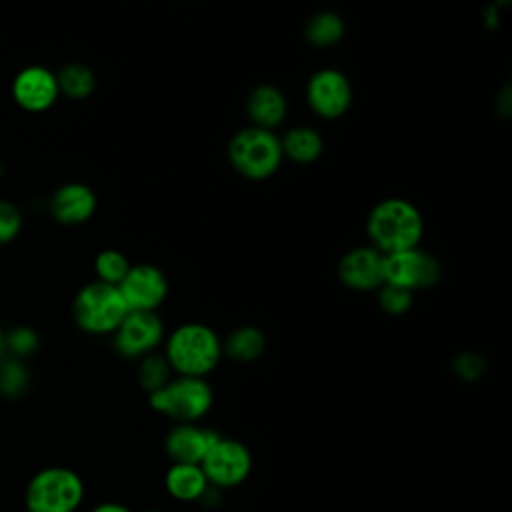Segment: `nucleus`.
Here are the masks:
<instances>
[{"label": "nucleus", "mask_w": 512, "mask_h": 512, "mask_svg": "<svg viewBox=\"0 0 512 512\" xmlns=\"http://www.w3.org/2000/svg\"><path fill=\"white\" fill-rule=\"evenodd\" d=\"M366 232L380 254L418 248L424 234L420 210L406 198H384L370 210Z\"/></svg>", "instance_id": "1"}, {"label": "nucleus", "mask_w": 512, "mask_h": 512, "mask_svg": "<svg viewBox=\"0 0 512 512\" xmlns=\"http://www.w3.org/2000/svg\"><path fill=\"white\" fill-rule=\"evenodd\" d=\"M164 358L178 376L206 378L222 358V340L202 322H184L164 340Z\"/></svg>", "instance_id": "2"}, {"label": "nucleus", "mask_w": 512, "mask_h": 512, "mask_svg": "<svg viewBox=\"0 0 512 512\" xmlns=\"http://www.w3.org/2000/svg\"><path fill=\"white\" fill-rule=\"evenodd\" d=\"M84 480L66 466L38 470L24 488L26 512H76L84 502Z\"/></svg>", "instance_id": "3"}, {"label": "nucleus", "mask_w": 512, "mask_h": 512, "mask_svg": "<svg viewBox=\"0 0 512 512\" xmlns=\"http://www.w3.org/2000/svg\"><path fill=\"white\" fill-rule=\"evenodd\" d=\"M280 138L266 128L246 126L228 142V160L232 168L248 180H266L282 164Z\"/></svg>", "instance_id": "4"}, {"label": "nucleus", "mask_w": 512, "mask_h": 512, "mask_svg": "<svg viewBox=\"0 0 512 512\" xmlns=\"http://www.w3.org/2000/svg\"><path fill=\"white\" fill-rule=\"evenodd\" d=\"M148 404L154 412L172 418L176 424H194L210 412L214 392L206 378L176 374L166 386L148 394Z\"/></svg>", "instance_id": "5"}, {"label": "nucleus", "mask_w": 512, "mask_h": 512, "mask_svg": "<svg viewBox=\"0 0 512 512\" xmlns=\"http://www.w3.org/2000/svg\"><path fill=\"white\" fill-rule=\"evenodd\" d=\"M126 314L128 306L118 286L100 280L82 286L72 302V318L76 326L92 336L112 334Z\"/></svg>", "instance_id": "6"}, {"label": "nucleus", "mask_w": 512, "mask_h": 512, "mask_svg": "<svg viewBox=\"0 0 512 512\" xmlns=\"http://www.w3.org/2000/svg\"><path fill=\"white\" fill-rule=\"evenodd\" d=\"M200 466L212 488H236L252 472V454L244 442L220 434L204 454Z\"/></svg>", "instance_id": "7"}, {"label": "nucleus", "mask_w": 512, "mask_h": 512, "mask_svg": "<svg viewBox=\"0 0 512 512\" xmlns=\"http://www.w3.org/2000/svg\"><path fill=\"white\" fill-rule=\"evenodd\" d=\"M384 284L400 286L410 292L432 288L442 276V268L436 256L420 248H410L394 254H384L382 258Z\"/></svg>", "instance_id": "8"}, {"label": "nucleus", "mask_w": 512, "mask_h": 512, "mask_svg": "<svg viewBox=\"0 0 512 512\" xmlns=\"http://www.w3.org/2000/svg\"><path fill=\"white\" fill-rule=\"evenodd\" d=\"M162 340V318L150 310H128L118 328L112 332L114 350L128 360H140L142 356L156 352Z\"/></svg>", "instance_id": "9"}, {"label": "nucleus", "mask_w": 512, "mask_h": 512, "mask_svg": "<svg viewBox=\"0 0 512 512\" xmlns=\"http://www.w3.org/2000/svg\"><path fill=\"white\" fill-rule=\"evenodd\" d=\"M306 102L320 118H340L352 104V84L344 72L336 68H320L308 78Z\"/></svg>", "instance_id": "10"}, {"label": "nucleus", "mask_w": 512, "mask_h": 512, "mask_svg": "<svg viewBox=\"0 0 512 512\" xmlns=\"http://www.w3.org/2000/svg\"><path fill=\"white\" fill-rule=\"evenodd\" d=\"M118 290L128 310L156 312V308L166 300L168 280L154 264H132L118 284Z\"/></svg>", "instance_id": "11"}, {"label": "nucleus", "mask_w": 512, "mask_h": 512, "mask_svg": "<svg viewBox=\"0 0 512 512\" xmlns=\"http://www.w3.org/2000/svg\"><path fill=\"white\" fill-rule=\"evenodd\" d=\"M12 100L26 112L38 114L52 108L60 96L56 72L32 64L22 68L12 80Z\"/></svg>", "instance_id": "12"}, {"label": "nucleus", "mask_w": 512, "mask_h": 512, "mask_svg": "<svg viewBox=\"0 0 512 512\" xmlns=\"http://www.w3.org/2000/svg\"><path fill=\"white\" fill-rule=\"evenodd\" d=\"M382 258L384 254L372 246H358L348 250L338 262L340 282L356 292L378 290L384 284Z\"/></svg>", "instance_id": "13"}, {"label": "nucleus", "mask_w": 512, "mask_h": 512, "mask_svg": "<svg viewBox=\"0 0 512 512\" xmlns=\"http://www.w3.org/2000/svg\"><path fill=\"white\" fill-rule=\"evenodd\" d=\"M218 432L194 424H176L164 438V450L176 464H200L208 448L218 440Z\"/></svg>", "instance_id": "14"}, {"label": "nucleus", "mask_w": 512, "mask_h": 512, "mask_svg": "<svg viewBox=\"0 0 512 512\" xmlns=\"http://www.w3.org/2000/svg\"><path fill=\"white\" fill-rule=\"evenodd\" d=\"M96 194L88 184L68 182L62 184L50 198V212L56 222L76 226L92 218L96 212Z\"/></svg>", "instance_id": "15"}, {"label": "nucleus", "mask_w": 512, "mask_h": 512, "mask_svg": "<svg viewBox=\"0 0 512 512\" xmlns=\"http://www.w3.org/2000/svg\"><path fill=\"white\" fill-rule=\"evenodd\" d=\"M288 102L284 92L274 84H258L246 96V114L252 126L272 130L286 118Z\"/></svg>", "instance_id": "16"}, {"label": "nucleus", "mask_w": 512, "mask_h": 512, "mask_svg": "<svg viewBox=\"0 0 512 512\" xmlns=\"http://www.w3.org/2000/svg\"><path fill=\"white\" fill-rule=\"evenodd\" d=\"M164 488L178 502H198L210 490V482L200 464L172 462L164 474Z\"/></svg>", "instance_id": "17"}, {"label": "nucleus", "mask_w": 512, "mask_h": 512, "mask_svg": "<svg viewBox=\"0 0 512 512\" xmlns=\"http://www.w3.org/2000/svg\"><path fill=\"white\" fill-rule=\"evenodd\" d=\"M282 154L296 164H312L324 150L320 132L312 126H294L280 138Z\"/></svg>", "instance_id": "18"}, {"label": "nucleus", "mask_w": 512, "mask_h": 512, "mask_svg": "<svg viewBox=\"0 0 512 512\" xmlns=\"http://www.w3.org/2000/svg\"><path fill=\"white\" fill-rule=\"evenodd\" d=\"M266 348L264 332L256 326H238L222 342V354L236 362H254Z\"/></svg>", "instance_id": "19"}, {"label": "nucleus", "mask_w": 512, "mask_h": 512, "mask_svg": "<svg viewBox=\"0 0 512 512\" xmlns=\"http://www.w3.org/2000/svg\"><path fill=\"white\" fill-rule=\"evenodd\" d=\"M344 32H346V24L342 16L330 10L316 12L304 24V36L316 48L336 46L344 38Z\"/></svg>", "instance_id": "20"}, {"label": "nucleus", "mask_w": 512, "mask_h": 512, "mask_svg": "<svg viewBox=\"0 0 512 512\" xmlns=\"http://www.w3.org/2000/svg\"><path fill=\"white\" fill-rule=\"evenodd\" d=\"M60 94H66L68 98L82 100L88 98L96 90V74L90 66L80 62H70L62 66L56 72Z\"/></svg>", "instance_id": "21"}, {"label": "nucleus", "mask_w": 512, "mask_h": 512, "mask_svg": "<svg viewBox=\"0 0 512 512\" xmlns=\"http://www.w3.org/2000/svg\"><path fill=\"white\" fill-rule=\"evenodd\" d=\"M30 384V372L24 360L4 356L0 358V394L4 398H20Z\"/></svg>", "instance_id": "22"}, {"label": "nucleus", "mask_w": 512, "mask_h": 512, "mask_svg": "<svg viewBox=\"0 0 512 512\" xmlns=\"http://www.w3.org/2000/svg\"><path fill=\"white\" fill-rule=\"evenodd\" d=\"M172 378V368L170 364L166 362L164 354H158V352H150L146 356L140 358V364H138V382L140 386L152 394L156 390H160L162 386L168 384V380Z\"/></svg>", "instance_id": "23"}, {"label": "nucleus", "mask_w": 512, "mask_h": 512, "mask_svg": "<svg viewBox=\"0 0 512 512\" xmlns=\"http://www.w3.org/2000/svg\"><path fill=\"white\" fill-rule=\"evenodd\" d=\"M130 266L132 264L128 262V258L114 248L102 250L94 260V272H96L98 280L112 284V286H118L122 282V278L126 276Z\"/></svg>", "instance_id": "24"}, {"label": "nucleus", "mask_w": 512, "mask_h": 512, "mask_svg": "<svg viewBox=\"0 0 512 512\" xmlns=\"http://www.w3.org/2000/svg\"><path fill=\"white\" fill-rule=\"evenodd\" d=\"M4 338H6V354L18 360L32 356L40 346V338L36 330H32L30 326H16L4 332Z\"/></svg>", "instance_id": "25"}, {"label": "nucleus", "mask_w": 512, "mask_h": 512, "mask_svg": "<svg viewBox=\"0 0 512 512\" xmlns=\"http://www.w3.org/2000/svg\"><path fill=\"white\" fill-rule=\"evenodd\" d=\"M376 292H378V306L390 316L406 314L414 302V292L400 286L382 284Z\"/></svg>", "instance_id": "26"}, {"label": "nucleus", "mask_w": 512, "mask_h": 512, "mask_svg": "<svg viewBox=\"0 0 512 512\" xmlns=\"http://www.w3.org/2000/svg\"><path fill=\"white\" fill-rule=\"evenodd\" d=\"M454 374L464 382L478 380L486 370V360L478 352H460L452 362Z\"/></svg>", "instance_id": "27"}, {"label": "nucleus", "mask_w": 512, "mask_h": 512, "mask_svg": "<svg viewBox=\"0 0 512 512\" xmlns=\"http://www.w3.org/2000/svg\"><path fill=\"white\" fill-rule=\"evenodd\" d=\"M22 230V212L16 204L0 200V244L12 242Z\"/></svg>", "instance_id": "28"}, {"label": "nucleus", "mask_w": 512, "mask_h": 512, "mask_svg": "<svg viewBox=\"0 0 512 512\" xmlns=\"http://www.w3.org/2000/svg\"><path fill=\"white\" fill-rule=\"evenodd\" d=\"M90 512H132V510L120 502H100Z\"/></svg>", "instance_id": "29"}, {"label": "nucleus", "mask_w": 512, "mask_h": 512, "mask_svg": "<svg viewBox=\"0 0 512 512\" xmlns=\"http://www.w3.org/2000/svg\"><path fill=\"white\" fill-rule=\"evenodd\" d=\"M6 356V338H4V332L0 330V358Z\"/></svg>", "instance_id": "30"}, {"label": "nucleus", "mask_w": 512, "mask_h": 512, "mask_svg": "<svg viewBox=\"0 0 512 512\" xmlns=\"http://www.w3.org/2000/svg\"><path fill=\"white\" fill-rule=\"evenodd\" d=\"M146 512H162V510H146Z\"/></svg>", "instance_id": "31"}, {"label": "nucleus", "mask_w": 512, "mask_h": 512, "mask_svg": "<svg viewBox=\"0 0 512 512\" xmlns=\"http://www.w3.org/2000/svg\"><path fill=\"white\" fill-rule=\"evenodd\" d=\"M2 172H4V170H2V164H0V176H2Z\"/></svg>", "instance_id": "32"}]
</instances>
